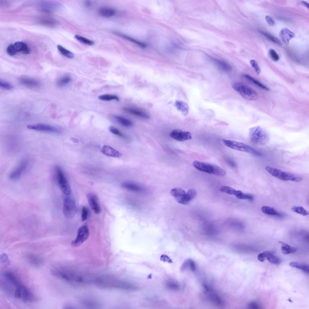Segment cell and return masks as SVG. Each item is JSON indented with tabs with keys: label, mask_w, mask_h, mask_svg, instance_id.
Returning a JSON list of instances; mask_svg holds the SVG:
<instances>
[{
	"label": "cell",
	"mask_w": 309,
	"mask_h": 309,
	"mask_svg": "<svg viewBox=\"0 0 309 309\" xmlns=\"http://www.w3.org/2000/svg\"><path fill=\"white\" fill-rule=\"evenodd\" d=\"M269 54L271 58L274 61H278L279 59L278 55L275 50L271 49L269 50Z\"/></svg>",
	"instance_id": "49"
},
{
	"label": "cell",
	"mask_w": 309,
	"mask_h": 309,
	"mask_svg": "<svg viewBox=\"0 0 309 309\" xmlns=\"http://www.w3.org/2000/svg\"><path fill=\"white\" fill-rule=\"evenodd\" d=\"M54 172L56 180L62 191L66 195L70 194L71 188L62 169L60 166H56Z\"/></svg>",
	"instance_id": "5"
},
{
	"label": "cell",
	"mask_w": 309,
	"mask_h": 309,
	"mask_svg": "<svg viewBox=\"0 0 309 309\" xmlns=\"http://www.w3.org/2000/svg\"><path fill=\"white\" fill-rule=\"evenodd\" d=\"M279 34L282 41L286 45L288 44L289 41L295 37L294 33L287 28L282 29Z\"/></svg>",
	"instance_id": "18"
},
{
	"label": "cell",
	"mask_w": 309,
	"mask_h": 309,
	"mask_svg": "<svg viewBox=\"0 0 309 309\" xmlns=\"http://www.w3.org/2000/svg\"><path fill=\"white\" fill-rule=\"evenodd\" d=\"M27 127L30 129L47 133L58 134L62 132L60 129L47 124L38 123L29 125Z\"/></svg>",
	"instance_id": "9"
},
{
	"label": "cell",
	"mask_w": 309,
	"mask_h": 309,
	"mask_svg": "<svg viewBox=\"0 0 309 309\" xmlns=\"http://www.w3.org/2000/svg\"><path fill=\"white\" fill-rule=\"evenodd\" d=\"M98 98L102 100L106 101H110L113 100L117 101L119 100V97L116 95L107 94L100 95L98 97Z\"/></svg>",
	"instance_id": "38"
},
{
	"label": "cell",
	"mask_w": 309,
	"mask_h": 309,
	"mask_svg": "<svg viewBox=\"0 0 309 309\" xmlns=\"http://www.w3.org/2000/svg\"><path fill=\"white\" fill-rule=\"evenodd\" d=\"M238 198L241 199H245L252 201L253 197L250 194H245L240 190H236L234 194Z\"/></svg>",
	"instance_id": "40"
},
{
	"label": "cell",
	"mask_w": 309,
	"mask_h": 309,
	"mask_svg": "<svg viewBox=\"0 0 309 309\" xmlns=\"http://www.w3.org/2000/svg\"><path fill=\"white\" fill-rule=\"evenodd\" d=\"M233 88L244 98L248 100H256L257 93L254 89L242 83H236L232 85Z\"/></svg>",
	"instance_id": "4"
},
{
	"label": "cell",
	"mask_w": 309,
	"mask_h": 309,
	"mask_svg": "<svg viewBox=\"0 0 309 309\" xmlns=\"http://www.w3.org/2000/svg\"><path fill=\"white\" fill-rule=\"evenodd\" d=\"M71 80L72 79L69 76L64 75L58 79L56 81V84L59 87H63L70 83Z\"/></svg>",
	"instance_id": "28"
},
{
	"label": "cell",
	"mask_w": 309,
	"mask_h": 309,
	"mask_svg": "<svg viewBox=\"0 0 309 309\" xmlns=\"http://www.w3.org/2000/svg\"><path fill=\"white\" fill-rule=\"evenodd\" d=\"M170 135L172 138L180 141L190 140L192 138V135L190 132L178 129L172 131L170 133Z\"/></svg>",
	"instance_id": "12"
},
{
	"label": "cell",
	"mask_w": 309,
	"mask_h": 309,
	"mask_svg": "<svg viewBox=\"0 0 309 309\" xmlns=\"http://www.w3.org/2000/svg\"><path fill=\"white\" fill-rule=\"evenodd\" d=\"M249 136L251 142L259 145L266 144L269 139L267 132L259 126L250 128L249 130Z\"/></svg>",
	"instance_id": "1"
},
{
	"label": "cell",
	"mask_w": 309,
	"mask_h": 309,
	"mask_svg": "<svg viewBox=\"0 0 309 309\" xmlns=\"http://www.w3.org/2000/svg\"><path fill=\"white\" fill-rule=\"evenodd\" d=\"M37 22L41 24L49 27H54L58 24L55 19L47 18H42L37 20Z\"/></svg>",
	"instance_id": "24"
},
{
	"label": "cell",
	"mask_w": 309,
	"mask_h": 309,
	"mask_svg": "<svg viewBox=\"0 0 309 309\" xmlns=\"http://www.w3.org/2000/svg\"><path fill=\"white\" fill-rule=\"evenodd\" d=\"M0 88L6 90H10L13 88L12 86L10 83L0 80Z\"/></svg>",
	"instance_id": "47"
},
{
	"label": "cell",
	"mask_w": 309,
	"mask_h": 309,
	"mask_svg": "<svg viewBox=\"0 0 309 309\" xmlns=\"http://www.w3.org/2000/svg\"><path fill=\"white\" fill-rule=\"evenodd\" d=\"M123 110L125 112L139 117L146 119H148L150 117L149 114L147 112L137 108L124 107Z\"/></svg>",
	"instance_id": "15"
},
{
	"label": "cell",
	"mask_w": 309,
	"mask_h": 309,
	"mask_svg": "<svg viewBox=\"0 0 309 309\" xmlns=\"http://www.w3.org/2000/svg\"><path fill=\"white\" fill-rule=\"evenodd\" d=\"M224 144L235 150L249 153L257 157H262V154L259 151L246 144L236 141L222 139Z\"/></svg>",
	"instance_id": "3"
},
{
	"label": "cell",
	"mask_w": 309,
	"mask_h": 309,
	"mask_svg": "<svg viewBox=\"0 0 309 309\" xmlns=\"http://www.w3.org/2000/svg\"><path fill=\"white\" fill-rule=\"evenodd\" d=\"M89 236V229L86 224H84L78 229L76 239L71 243L72 245L77 247L81 245L88 238Z\"/></svg>",
	"instance_id": "10"
},
{
	"label": "cell",
	"mask_w": 309,
	"mask_h": 309,
	"mask_svg": "<svg viewBox=\"0 0 309 309\" xmlns=\"http://www.w3.org/2000/svg\"><path fill=\"white\" fill-rule=\"evenodd\" d=\"M14 48L17 53L21 52L23 54H28L30 53V49L25 43L21 42H17L13 44Z\"/></svg>",
	"instance_id": "19"
},
{
	"label": "cell",
	"mask_w": 309,
	"mask_h": 309,
	"mask_svg": "<svg viewBox=\"0 0 309 309\" xmlns=\"http://www.w3.org/2000/svg\"><path fill=\"white\" fill-rule=\"evenodd\" d=\"M262 212L264 213L278 217L282 216V214L277 212L274 209L267 206H264L261 208Z\"/></svg>",
	"instance_id": "27"
},
{
	"label": "cell",
	"mask_w": 309,
	"mask_h": 309,
	"mask_svg": "<svg viewBox=\"0 0 309 309\" xmlns=\"http://www.w3.org/2000/svg\"><path fill=\"white\" fill-rule=\"evenodd\" d=\"M261 33L268 39L280 46L282 45V43L277 38L267 33L261 32Z\"/></svg>",
	"instance_id": "42"
},
{
	"label": "cell",
	"mask_w": 309,
	"mask_h": 309,
	"mask_svg": "<svg viewBox=\"0 0 309 309\" xmlns=\"http://www.w3.org/2000/svg\"><path fill=\"white\" fill-rule=\"evenodd\" d=\"M98 13L100 16L105 18L111 17L116 13V10L110 8H102L98 10Z\"/></svg>",
	"instance_id": "20"
},
{
	"label": "cell",
	"mask_w": 309,
	"mask_h": 309,
	"mask_svg": "<svg viewBox=\"0 0 309 309\" xmlns=\"http://www.w3.org/2000/svg\"><path fill=\"white\" fill-rule=\"evenodd\" d=\"M247 307L249 309H256L261 308V306L257 301H253L250 302L248 304Z\"/></svg>",
	"instance_id": "46"
},
{
	"label": "cell",
	"mask_w": 309,
	"mask_h": 309,
	"mask_svg": "<svg viewBox=\"0 0 309 309\" xmlns=\"http://www.w3.org/2000/svg\"><path fill=\"white\" fill-rule=\"evenodd\" d=\"M265 169L272 176L282 180H290L297 182L301 181L303 179V177L299 175L283 171L270 166H266Z\"/></svg>",
	"instance_id": "2"
},
{
	"label": "cell",
	"mask_w": 309,
	"mask_h": 309,
	"mask_svg": "<svg viewBox=\"0 0 309 309\" xmlns=\"http://www.w3.org/2000/svg\"><path fill=\"white\" fill-rule=\"evenodd\" d=\"M279 243L282 244L281 249L282 253L284 254L294 253L297 250L295 247H291L282 242L279 241Z\"/></svg>",
	"instance_id": "29"
},
{
	"label": "cell",
	"mask_w": 309,
	"mask_h": 309,
	"mask_svg": "<svg viewBox=\"0 0 309 309\" xmlns=\"http://www.w3.org/2000/svg\"><path fill=\"white\" fill-rule=\"evenodd\" d=\"M74 37L79 42L85 45L91 46L94 43L93 41L78 35H75Z\"/></svg>",
	"instance_id": "39"
},
{
	"label": "cell",
	"mask_w": 309,
	"mask_h": 309,
	"mask_svg": "<svg viewBox=\"0 0 309 309\" xmlns=\"http://www.w3.org/2000/svg\"><path fill=\"white\" fill-rule=\"evenodd\" d=\"M29 164L28 160L25 158L22 159L17 166L10 172L9 178L13 180L19 179L27 169Z\"/></svg>",
	"instance_id": "7"
},
{
	"label": "cell",
	"mask_w": 309,
	"mask_h": 309,
	"mask_svg": "<svg viewBox=\"0 0 309 309\" xmlns=\"http://www.w3.org/2000/svg\"><path fill=\"white\" fill-rule=\"evenodd\" d=\"M114 117L118 123L123 126L129 127L132 125V123L130 120L123 117L116 116Z\"/></svg>",
	"instance_id": "31"
},
{
	"label": "cell",
	"mask_w": 309,
	"mask_h": 309,
	"mask_svg": "<svg viewBox=\"0 0 309 309\" xmlns=\"http://www.w3.org/2000/svg\"><path fill=\"white\" fill-rule=\"evenodd\" d=\"M103 154L107 156L114 158H119L121 154L118 151L108 145H104L101 149Z\"/></svg>",
	"instance_id": "17"
},
{
	"label": "cell",
	"mask_w": 309,
	"mask_h": 309,
	"mask_svg": "<svg viewBox=\"0 0 309 309\" xmlns=\"http://www.w3.org/2000/svg\"><path fill=\"white\" fill-rule=\"evenodd\" d=\"M88 209L87 207L83 206L82 208L81 219L83 221L86 220L88 218Z\"/></svg>",
	"instance_id": "51"
},
{
	"label": "cell",
	"mask_w": 309,
	"mask_h": 309,
	"mask_svg": "<svg viewBox=\"0 0 309 309\" xmlns=\"http://www.w3.org/2000/svg\"><path fill=\"white\" fill-rule=\"evenodd\" d=\"M289 265L292 267H295L299 269L306 273H309V266L306 264L297 262H292L289 263Z\"/></svg>",
	"instance_id": "30"
},
{
	"label": "cell",
	"mask_w": 309,
	"mask_h": 309,
	"mask_svg": "<svg viewBox=\"0 0 309 309\" xmlns=\"http://www.w3.org/2000/svg\"><path fill=\"white\" fill-rule=\"evenodd\" d=\"M14 296L15 298H20L21 297V286H18L16 288L14 292Z\"/></svg>",
	"instance_id": "54"
},
{
	"label": "cell",
	"mask_w": 309,
	"mask_h": 309,
	"mask_svg": "<svg viewBox=\"0 0 309 309\" xmlns=\"http://www.w3.org/2000/svg\"><path fill=\"white\" fill-rule=\"evenodd\" d=\"M114 33L117 36L136 44L142 47H146L145 45L144 44L125 35L117 32H114Z\"/></svg>",
	"instance_id": "33"
},
{
	"label": "cell",
	"mask_w": 309,
	"mask_h": 309,
	"mask_svg": "<svg viewBox=\"0 0 309 309\" xmlns=\"http://www.w3.org/2000/svg\"><path fill=\"white\" fill-rule=\"evenodd\" d=\"M0 260L1 263L9 265V262L7 255L5 253H2L0 256Z\"/></svg>",
	"instance_id": "52"
},
{
	"label": "cell",
	"mask_w": 309,
	"mask_h": 309,
	"mask_svg": "<svg viewBox=\"0 0 309 309\" xmlns=\"http://www.w3.org/2000/svg\"><path fill=\"white\" fill-rule=\"evenodd\" d=\"M220 190L222 192L231 195H234L236 191V190L233 188L227 186H223L221 187L220 189Z\"/></svg>",
	"instance_id": "44"
},
{
	"label": "cell",
	"mask_w": 309,
	"mask_h": 309,
	"mask_svg": "<svg viewBox=\"0 0 309 309\" xmlns=\"http://www.w3.org/2000/svg\"><path fill=\"white\" fill-rule=\"evenodd\" d=\"M87 197L90 207L94 212L100 213L101 209L97 196L93 193H89L87 194Z\"/></svg>",
	"instance_id": "14"
},
{
	"label": "cell",
	"mask_w": 309,
	"mask_h": 309,
	"mask_svg": "<svg viewBox=\"0 0 309 309\" xmlns=\"http://www.w3.org/2000/svg\"><path fill=\"white\" fill-rule=\"evenodd\" d=\"M122 186L126 189L134 191H138L141 189L138 185L131 182H124L122 184Z\"/></svg>",
	"instance_id": "36"
},
{
	"label": "cell",
	"mask_w": 309,
	"mask_h": 309,
	"mask_svg": "<svg viewBox=\"0 0 309 309\" xmlns=\"http://www.w3.org/2000/svg\"><path fill=\"white\" fill-rule=\"evenodd\" d=\"M257 258L258 260L260 262H263L264 261L265 257L263 252L258 255Z\"/></svg>",
	"instance_id": "56"
},
{
	"label": "cell",
	"mask_w": 309,
	"mask_h": 309,
	"mask_svg": "<svg viewBox=\"0 0 309 309\" xmlns=\"http://www.w3.org/2000/svg\"><path fill=\"white\" fill-rule=\"evenodd\" d=\"M187 269H190L192 272L196 270V264L194 261L191 259L185 260L181 266L180 270L181 271H185Z\"/></svg>",
	"instance_id": "21"
},
{
	"label": "cell",
	"mask_w": 309,
	"mask_h": 309,
	"mask_svg": "<svg viewBox=\"0 0 309 309\" xmlns=\"http://www.w3.org/2000/svg\"><path fill=\"white\" fill-rule=\"evenodd\" d=\"M57 48L59 52L63 56L69 59H72L74 57V54L66 49L62 46L58 45Z\"/></svg>",
	"instance_id": "34"
},
{
	"label": "cell",
	"mask_w": 309,
	"mask_h": 309,
	"mask_svg": "<svg viewBox=\"0 0 309 309\" xmlns=\"http://www.w3.org/2000/svg\"><path fill=\"white\" fill-rule=\"evenodd\" d=\"M266 20L268 24L270 26H273L275 24V21L269 16L267 15L265 17Z\"/></svg>",
	"instance_id": "53"
},
{
	"label": "cell",
	"mask_w": 309,
	"mask_h": 309,
	"mask_svg": "<svg viewBox=\"0 0 309 309\" xmlns=\"http://www.w3.org/2000/svg\"><path fill=\"white\" fill-rule=\"evenodd\" d=\"M196 191L194 189H190L186 193L184 201V205H186L196 196Z\"/></svg>",
	"instance_id": "32"
},
{
	"label": "cell",
	"mask_w": 309,
	"mask_h": 309,
	"mask_svg": "<svg viewBox=\"0 0 309 309\" xmlns=\"http://www.w3.org/2000/svg\"><path fill=\"white\" fill-rule=\"evenodd\" d=\"M31 260L30 261L31 263L35 264H39L40 260L39 259V258H37V257L35 256H31V258H30Z\"/></svg>",
	"instance_id": "55"
},
{
	"label": "cell",
	"mask_w": 309,
	"mask_h": 309,
	"mask_svg": "<svg viewBox=\"0 0 309 309\" xmlns=\"http://www.w3.org/2000/svg\"><path fill=\"white\" fill-rule=\"evenodd\" d=\"M301 4L303 6L307 8L308 9L309 8V4L307 2L304 1H302L301 2Z\"/></svg>",
	"instance_id": "58"
},
{
	"label": "cell",
	"mask_w": 309,
	"mask_h": 309,
	"mask_svg": "<svg viewBox=\"0 0 309 309\" xmlns=\"http://www.w3.org/2000/svg\"><path fill=\"white\" fill-rule=\"evenodd\" d=\"M193 164L197 169L209 174H216L219 167L214 164L203 162L197 161H194Z\"/></svg>",
	"instance_id": "11"
},
{
	"label": "cell",
	"mask_w": 309,
	"mask_h": 309,
	"mask_svg": "<svg viewBox=\"0 0 309 309\" xmlns=\"http://www.w3.org/2000/svg\"><path fill=\"white\" fill-rule=\"evenodd\" d=\"M71 139L73 142L75 143H78V140L75 138H72Z\"/></svg>",
	"instance_id": "59"
},
{
	"label": "cell",
	"mask_w": 309,
	"mask_h": 309,
	"mask_svg": "<svg viewBox=\"0 0 309 309\" xmlns=\"http://www.w3.org/2000/svg\"><path fill=\"white\" fill-rule=\"evenodd\" d=\"M109 130L113 134L119 136L123 138H126V136L119 129L115 127L111 126L109 127Z\"/></svg>",
	"instance_id": "45"
},
{
	"label": "cell",
	"mask_w": 309,
	"mask_h": 309,
	"mask_svg": "<svg viewBox=\"0 0 309 309\" xmlns=\"http://www.w3.org/2000/svg\"><path fill=\"white\" fill-rule=\"evenodd\" d=\"M210 58L213 62L221 70L225 71H229L231 69V66L228 63L211 57H210Z\"/></svg>",
	"instance_id": "23"
},
{
	"label": "cell",
	"mask_w": 309,
	"mask_h": 309,
	"mask_svg": "<svg viewBox=\"0 0 309 309\" xmlns=\"http://www.w3.org/2000/svg\"><path fill=\"white\" fill-rule=\"evenodd\" d=\"M165 285L167 289L171 290L177 291L180 288V285L178 282L172 279L167 280L165 282Z\"/></svg>",
	"instance_id": "26"
},
{
	"label": "cell",
	"mask_w": 309,
	"mask_h": 309,
	"mask_svg": "<svg viewBox=\"0 0 309 309\" xmlns=\"http://www.w3.org/2000/svg\"><path fill=\"white\" fill-rule=\"evenodd\" d=\"M21 297L25 301L31 300L32 295L27 288L24 286H21Z\"/></svg>",
	"instance_id": "37"
},
{
	"label": "cell",
	"mask_w": 309,
	"mask_h": 309,
	"mask_svg": "<svg viewBox=\"0 0 309 309\" xmlns=\"http://www.w3.org/2000/svg\"><path fill=\"white\" fill-rule=\"evenodd\" d=\"M175 104L177 109L181 112L184 115H186L189 112V107L186 102L181 100H177Z\"/></svg>",
	"instance_id": "22"
},
{
	"label": "cell",
	"mask_w": 309,
	"mask_h": 309,
	"mask_svg": "<svg viewBox=\"0 0 309 309\" xmlns=\"http://www.w3.org/2000/svg\"><path fill=\"white\" fill-rule=\"evenodd\" d=\"M84 4L87 7L90 6L91 5V3L90 1H86L84 2Z\"/></svg>",
	"instance_id": "57"
},
{
	"label": "cell",
	"mask_w": 309,
	"mask_h": 309,
	"mask_svg": "<svg viewBox=\"0 0 309 309\" xmlns=\"http://www.w3.org/2000/svg\"><path fill=\"white\" fill-rule=\"evenodd\" d=\"M170 194L175 199L176 201L179 203L183 204L186 193L183 189L176 188L172 189Z\"/></svg>",
	"instance_id": "16"
},
{
	"label": "cell",
	"mask_w": 309,
	"mask_h": 309,
	"mask_svg": "<svg viewBox=\"0 0 309 309\" xmlns=\"http://www.w3.org/2000/svg\"><path fill=\"white\" fill-rule=\"evenodd\" d=\"M204 291L206 296L212 303L217 307L224 306V302L221 298L208 286L203 285Z\"/></svg>",
	"instance_id": "8"
},
{
	"label": "cell",
	"mask_w": 309,
	"mask_h": 309,
	"mask_svg": "<svg viewBox=\"0 0 309 309\" xmlns=\"http://www.w3.org/2000/svg\"><path fill=\"white\" fill-rule=\"evenodd\" d=\"M250 63L257 74L259 75L260 73L261 70L256 61L254 60H251L250 61Z\"/></svg>",
	"instance_id": "50"
},
{
	"label": "cell",
	"mask_w": 309,
	"mask_h": 309,
	"mask_svg": "<svg viewBox=\"0 0 309 309\" xmlns=\"http://www.w3.org/2000/svg\"><path fill=\"white\" fill-rule=\"evenodd\" d=\"M19 81L22 85L30 88H38L41 85L40 82L38 80L27 76L21 77Z\"/></svg>",
	"instance_id": "13"
},
{
	"label": "cell",
	"mask_w": 309,
	"mask_h": 309,
	"mask_svg": "<svg viewBox=\"0 0 309 309\" xmlns=\"http://www.w3.org/2000/svg\"><path fill=\"white\" fill-rule=\"evenodd\" d=\"M77 207L75 202L70 197L65 198L63 200V212L65 216L68 218H73L75 215Z\"/></svg>",
	"instance_id": "6"
},
{
	"label": "cell",
	"mask_w": 309,
	"mask_h": 309,
	"mask_svg": "<svg viewBox=\"0 0 309 309\" xmlns=\"http://www.w3.org/2000/svg\"><path fill=\"white\" fill-rule=\"evenodd\" d=\"M263 253L265 258H266L270 263L276 265H278L280 263V259L270 252L265 251Z\"/></svg>",
	"instance_id": "25"
},
{
	"label": "cell",
	"mask_w": 309,
	"mask_h": 309,
	"mask_svg": "<svg viewBox=\"0 0 309 309\" xmlns=\"http://www.w3.org/2000/svg\"><path fill=\"white\" fill-rule=\"evenodd\" d=\"M6 51L7 54L11 56H13L17 53L13 44H11L8 46L6 49Z\"/></svg>",
	"instance_id": "48"
},
{
	"label": "cell",
	"mask_w": 309,
	"mask_h": 309,
	"mask_svg": "<svg viewBox=\"0 0 309 309\" xmlns=\"http://www.w3.org/2000/svg\"><path fill=\"white\" fill-rule=\"evenodd\" d=\"M244 77L248 80L253 83L255 85L265 90L269 91V89L265 85L260 82V81L255 79L252 77L247 75H244Z\"/></svg>",
	"instance_id": "35"
},
{
	"label": "cell",
	"mask_w": 309,
	"mask_h": 309,
	"mask_svg": "<svg viewBox=\"0 0 309 309\" xmlns=\"http://www.w3.org/2000/svg\"><path fill=\"white\" fill-rule=\"evenodd\" d=\"M291 209L293 212L303 216L308 214V212L302 206H294L291 208Z\"/></svg>",
	"instance_id": "43"
},
{
	"label": "cell",
	"mask_w": 309,
	"mask_h": 309,
	"mask_svg": "<svg viewBox=\"0 0 309 309\" xmlns=\"http://www.w3.org/2000/svg\"><path fill=\"white\" fill-rule=\"evenodd\" d=\"M5 275L6 278L13 284L18 286H20L16 277L12 273L7 272L5 273Z\"/></svg>",
	"instance_id": "41"
}]
</instances>
